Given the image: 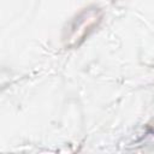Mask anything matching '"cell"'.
<instances>
[{"instance_id": "6da1fadb", "label": "cell", "mask_w": 154, "mask_h": 154, "mask_svg": "<svg viewBox=\"0 0 154 154\" xmlns=\"http://www.w3.org/2000/svg\"><path fill=\"white\" fill-rule=\"evenodd\" d=\"M100 18H101V13L96 8L82 11L79 13V16H77L76 19H73V22L70 26L71 32H70L69 41L76 42L77 40L88 35V30H91L100 22Z\"/></svg>"}]
</instances>
